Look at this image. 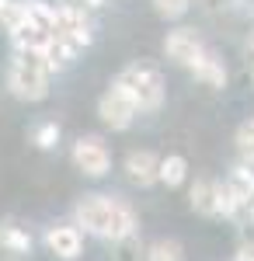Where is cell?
I'll return each mask as SVG.
<instances>
[{
	"instance_id": "1",
	"label": "cell",
	"mask_w": 254,
	"mask_h": 261,
	"mask_svg": "<svg viewBox=\"0 0 254 261\" xmlns=\"http://www.w3.org/2000/svg\"><path fill=\"white\" fill-rule=\"evenodd\" d=\"M73 220H77V226H84V233L112 244L122 237H133L139 226L133 205L122 199H112V195H84L73 205Z\"/></svg>"
},
{
	"instance_id": "2",
	"label": "cell",
	"mask_w": 254,
	"mask_h": 261,
	"mask_svg": "<svg viewBox=\"0 0 254 261\" xmlns=\"http://www.w3.org/2000/svg\"><path fill=\"white\" fill-rule=\"evenodd\" d=\"M7 87L21 101H42L49 98V66L42 53H14L7 66Z\"/></svg>"
},
{
	"instance_id": "3",
	"label": "cell",
	"mask_w": 254,
	"mask_h": 261,
	"mask_svg": "<svg viewBox=\"0 0 254 261\" xmlns=\"http://www.w3.org/2000/svg\"><path fill=\"white\" fill-rule=\"evenodd\" d=\"M115 84L139 105V112H157L164 101V77L150 63H133L115 77Z\"/></svg>"
},
{
	"instance_id": "4",
	"label": "cell",
	"mask_w": 254,
	"mask_h": 261,
	"mask_svg": "<svg viewBox=\"0 0 254 261\" xmlns=\"http://www.w3.org/2000/svg\"><path fill=\"white\" fill-rule=\"evenodd\" d=\"M98 115H101V122H105L108 129H129L133 119L139 115V105L129 98L118 84H112V87L98 98Z\"/></svg>"
},
{
	"instance_id": "5",
	"label": "cell",
	"mask_w": 254,
	"mask_h": 261,
	"mask_svg": "<svg viewBox=\"0 0 254 261\" xmlns=\"http://www.w3.org/2000/svg\"><path fill=\"white\" fill-rule=\"evenodd\" d=\"M73 164H77L80 174H87V178H105L108 174V167H112V153H108V146L98 140V136H80L73 143Z\"/></svg>"
},
{
	"instance_id": "6",
	"label": "cell",
	"mask_w": 254,
	"mask_h": 261,
	"mask_svg": "<svg viewBox=\"0 0 254 261\" xmlns=\"http://www.w3.org/2000/svg\"><path fill=\"white\" fill-rule=\"evenodd\" d=\"M56 39L66 42L77 53L91 42V24H87V14L80 7H73V4H59L56 7Z\"/></svg>"
},
{
	"instance_id": "7",
	"label": "cell",
	"mask_w": 254,
	"mask_h": 261,
	"mask_svg": "<svg viewBox=\"0 0 254 261\" xmlns=\"http://www.w3.org/2000/svg\"><path fill=\"white\" fill-rule=\"evenodd\" d=\"M164 53H167V60H174L177 66H195L202 56H206V45L202 39L195 35V28H174L167 39H164Z\"/></svg>"
},
{
	"instance_id": "8",
	"label": "cell",
	"mask_w": 254,
	"mask_h": 261,
	"mask_svg": "<svg viewBox=\"0 0 254 261\" xmlns=\"http://www.w3.org/2000/svg\"><path fill=\"white\" fill-rule=\"evenodd\" d=\"M45 247L56 254L59 261H73L84 247V237H80L77 223H59V226H49L45 230Z\"/></svg>"
},
{
	"instance_id": "9",
	"label": "cell",
	"mask_w": 254,
	"mask_h": 261,
	"mask_svg": "<svg viewBox=\"0 0 254 261\" xmlns=\"http://www.w3.org/2000/svg\"><path fill=\"white\" fill-rule=\"evenodd\" d=\"M160 161L164 157H157L150 150H129V157H125V178L139 185V188H150L154 181H160Z\"/></svg>"
},
{
	"instance_id": "10",
	"label": "cell",
	"mask_w": 254,
	"mask_h": 261,
	"mask_svg": "<svg viewBox=\"0 0 254 261\" xmlns=\"http://www.w3.org/2000/svg\"><path fill=\"white\" fill-rule=\"evenodd\" d=\"M0 251L7 254V258H24L28 251H32V233L18 226L14 220L0 223Z\"/></svg>"
},
{
	"instance_id": "11",
	"label": "cell",
	"mask_w": 254,
	"mask_h": 261,
	"mask_svg": "<svg viewBox=\"0 0 254 261\" xmlns=\"http://www.w3.org/2000/svg\"><path fill=\"white\" fill-rule=\"evenodd\" d=\"M192 209L202 213V216H219V181H209V178H198L192 185Z\"/></svg>"
},
{
	"instance_id": "12",
	"label": "cell",
	"mask_w": 254,
	"mask_h": 261,
	"mask_svg": "<svg viewBox=\"0 0 254 261\" xmlns=\"http://www.w3.org/2000/svg\"><path fill=\"white\" fill-rule=\"evenodd\" d=\"M226 185H230V192H234L237 205H240L237 220H244L247 205L254 202V171L247 167V164H244V167H234V171H230V178H226Z\"/></svg>"
},
{
	"instance_id": "13",
	"label": "cell",
	"mask_w": 254,
	"mask_h": 261,
	"mask_svg": "<svg viewBox=\"0 0 254 261\" xmlns=\"http://www.w3.org/2000/svg\"><path fill=\"white\" fill-rule=\"evenodd\" d=\"M192 73H195V81H202L206 87H226V66L216 60L213 53H206V56L192 66Z\"/></svg>"
},
{
	"instance_id": "14",
	"label": "cell",
	"mask_w": 254,
	"mask_h": 261,
	"mask_svg": "<svg viewBox=\"0 0 254 261\" xmlns=\"http://www.w3.org/2000/svg\"><path fill=\"white\" fill-rule=\"evenodd\" d=\"M28 21L49 39H56V7H49L45 0H28Z\"/></svg>"
},
{
	"instance_id": "15",
	"label": "cell",
	"mask_w": 254,
	"mask_h": 261,
	"mask_svg": "<svg viewBox=\"0 0 254 261\" xmlns=\"http://www.w3.org/2000/svg\"><path fill=\"white\" fill-rule=\"evenodd\" d=\"M185 178H188V161H185V157L171 153V157H164V161H160V181H164L167 188L185 185Z\"/></svg>"
},
{
	"instance_id": "16",
	"label": "cell",
	"mask_w": 254,
	"mask_h": 261,
	"mask_svg": "<svg viewBox=\"0 0 254 261\" xmlns=\"http://www.w3.org/2000/svg\"><path fill=\"white\" fill-rule=\"evenodd\" d=\"M146 261H185V247L174 237H160L146 247Z\"/></svg>"
},
{
	"instance_id": "17",
	"label": "cell",
	"mask_w": 254,
	"mask_h": 261,
	"mask_svg": "<svg viewBox=\"0 0 254 261\" xmlns=\"http://www.w3.org/2000/svg\"><path fill=\"white\" fill-rule=\"evenodd\" d=\"M45 66H49V73H56V70H63V66H70V60L77 56V49H70L66 42H59V39H53L49 45H45Z\"/></svg>"
},
{
	"instance_id": "18",
	"label": "cell",
	"mask_w": 254,
	"mask_h": 261,
	"mask_svg": "<svg viewBox=\"0 0 254 261\" xmlns=\"http://www.w3.org/2000/svg\"><path fill=\"white\" fill-rule=\"evenodd\" d=\"M0 24L14 35L18 28H24L28 24V0H11L4 11H0Z\"/></svg>"
},
{
	"instance_id": "19",
	"label": "cell",
	"mask_w": 254,
	"mask_h": 261,
	"mask_svg": "<svg viewBox=\"0 0 254 261\" xmlns=\"http://www.w3.org/2000/svg\"><path fill=\"white\" fill-rule=\"evenodd\" d=\"M237 153L244 157V164L251 167L254 164V119H247V122H240L237 125Z\"/></svg>"
},
{
	"instance_id": "20",
	"label": "cell",
	"mask_w": 254,
	"mask_h": 261,
	"mask_svg": "<svg viewBox=\"0 0 254 261\" xmlns=\"http://www.w3.org/2000/svg\"><path fill=\"white\" fill-rule=\"evenodd\" d=\"M115 247V261H146V247H143V241H139L136 233L133 237H122V241H115L112 244Z\"/></svg>"
},
{
	"instance_id": "21",
	"label": "cell",
	"mask_w": 254,
	"mask_h": 261,
	"mask_svg": "<svg viewBox=\"0 0 254 261\" xmlns=\"http://www.w3.org/2000/svg\"><path fill=\"white\" fill-rule=\"evenodd\" d=\"M59 140V125L56 122H42V125H35V133H32V143L39 146V150H53Z\"/></svg>"
},
{
	"instance_id": "22",
	"label": "cell",
	"mask_w": 254,
	"mask_h": 261,
	"mask_svg": "<svg viewBox=\"0 0 254 261\" xmlns=\"http://www.w3.org/2000/svg\"><path fill=\"white\" fill-rule=\"evenodd\" d=\"M188 4H192V0H154L160 18H181V14L188 11Z\"/></svg>"
},
{
	"instance_id": "23",
	"label": "cell",
	"mask_w": 254,
	"mask_h": 261,
	"mask_svg": "<svg viewBox=\"0 0 254 261\" xmlns=\"http://www.w3.org/2000/svg\"><path fill=\"white\" fill-rule=\"evenodd\" d=\"M66 4H73V7H80V11H84V7H101L105 0H66Z\"/></svg>"
},
{
	"instance_id": "24",
	"label": "cell",
	"mask_w": 254,
	"mask_h": 261,
	"mask_svg": "<svg viewBox=\"0 0 254 261\" xmlns=\"http://www.w3.org/2000/svg\"><path fill=\"white\" fill-rule=\"evenodd\" d=\"M234 261H254V247H240L234 254Z\"/></svg>"
},
{
	"instance_id": "25",
	"label": "cell",
	"mask_w": 254,
	"mask_h": 261,
	"mask_svg": "<svg viewBox=\"0 0 254 261\" xmlns=\"http://www.w3.org/2000/svg\"><path fill=\"white\" fill-rule=\"evenodd\" d=\"M7 4H11V0H0V11H4V7H7Z\"/></svg>"
}]
</instances>
